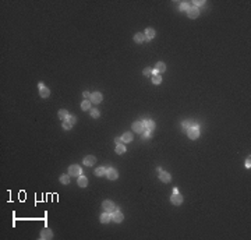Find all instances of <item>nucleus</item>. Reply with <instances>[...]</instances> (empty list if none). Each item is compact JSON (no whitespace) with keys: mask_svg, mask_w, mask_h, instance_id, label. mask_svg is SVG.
Segmentation results:
<instances>
[{"mask_svg":"<svg viewBox=\"0 0 251 240\" xmlns=\"http://www.w3.org/2000/svg\"><path fill=\"white\" fill-rule=\"evenodd\" d=\"M187 135L190 140H197L199 137V127L195 124V126H193V127H190L187 130Z\"/></svg>","mask_w":251,"mask_h":240,"instance_id":"nucleus-1","label":"nucleus"},{"mask_svg":"<svg viewBox=\"0 0 251 240\" xmlns=\"http://www.w3.org/2000/svg\"><path fill=\"white\" fill-rule=\"evenodd\" d=\"M102 208H103V211L109 212L110 215H112L113 212H116V211H119V208L115 207V204H113L112 201H103V204H102Z\"/></svg>","mask_w":251,"mask_h":240,"instance_id":"nucleus-2","label":"nucleus"},{"mask_svg":"<svg viewBox=\"0 0 251 240\" xmlns=\"http://www.w3.org/2000/svg\"><path fill=\"white\" fill-rule=\"evenodd\" d=\"M68 175L70 176H78L83 175V170H81V168H80V165H71L70 168H68Z\"/></svg>","mask_w":251,"mask_h":240,"instance_id":"nucleus-3","label":"nucleus"},{"mask_svg":"<svg viewBox=\"0 0 251 240\" xmlns=\"http://www.w3.org/2000/svg\"><path fill=\"white\" fill-rule=\"evenodd\" d=\"M131 127H133V131H136L137 134H142V133H144V130H145V127H144L142 121H134Z\"/></svg>","mask_w":251,"mask_h":240,"instance_id":"nucleus-4","label":"nucleus"},{"mask_svg":"<svg viewBox=\"0 0 251 240\" xmlns=\"http://www.w3.org/2000/svg\"><path fill=\"white\" fill-rule=\"evenodd\" d=\"M170 202L174 204V205H180V204L183 202V197H181V194H179V193H173V196L170 197Z\"/></svg>","mask_w":251,"mask_h":240,"instance_id":"nucleus-5","label":"nucleus"},{"mask_svg":"<svg viewBox=\"0 0 251 240\" xmlns=\"http://www.w3.org/2000/svg\"><path fill=\"white\" fill-rule=\"evenodd\" d=\"M187 14H188V17H190V18H197V17L199 15V10L195 7V6H193V4H191V7L187 10Z\"/></svg>","mask_w":251,"mask_h":240,"instance_id":"nucleus-6","label":"nucleus"},{"mask_svg":"<svg viewBox=\"0 0 251 240\" xmlns=\"http://www.w3.org/2000/svg\"><path fill=\"white\" fill-rule=\"evenodd\" d=\"M106 176H107V179H109V180H116V179L119 177V173H117V170H116V169H113V168H109V169L106 170Z\"/></svg>","mask_w":251,"mask_h":240,"instance_id":"nucleus-7","label":"nucleus"},{"mask_svg":"<svg viewBox=\"0 0 251 240\" xmlns=\"http://www.w3.org/2000/svg\"><path fill=\"white\" fill-rule=\"evenodd\" d=\"M52 237H53V233H52V230L49 229V228H45V229L41 232V239L49 240V239H52Z\"/></svg>","mask_w":251,"mask_h":240,"instance_id":"nucleus-8","label":"nucleus"},{"mask_svg":"<svg viewBox=\"0 0 251 240\" xmlns=\"http://www.w3.org/2000/svg\"><path fill=\"white\" fill-rule=\"evenodd\" d=\"M142 124H144V127H145L146 130H149V131H154V130H155V123H154L152 120H149V119L142 120Z\"/></svg>","mask_w":251,"mask_h":240,"instance_id":"nucleus-9","label":"nucleus"},{"mask_svg":"<svg viewBox=\"0 0 251 240\" xmlns=\"http://www.w3.org/2000/svg\"><path fill=\"white\" fill-rule=\"evenodd\" d=\"M159 179H160L163 183H169V182L172 180V176H170V173H167V172H163V170H162V172L159 173Z\"/></svg>","mask_w":251,"mask_h":240,"instance_id":"nucleus-10","label":"nucleus"},{"mask_svg":"<svg viewBox=\"0 0 251 240\" xmlns=\"http://www.w3.org/2000/svg\"><path fill=\"white\" fill-rule=\"evenodd\" d=\"M134 41H136L137 44H144V42H146V38L142 32H137L134 35Z\"/></svg>","mask_w":251,"mask_h":240,"instance_id":"nucleus-11","label":"nucleus"},{"mask_svg":"<svg viewBox=\"0 0 251 240\" xmlns=\"http://www.w3.org/2000/svg\"><path fill=\"white\" fill-rule=\"evenodd\" d=\"M95 162H96V158L92 155H88L84 158V165H87V166H92V165H95Z\"/></svg>","mask_w":251,"mask_h":240,"instance_id":"nucleus-12","label":"nucleus"},{"mask_svg":"<svg viewBox=\"0 0 251 240\" xmlns=\"http://www.w3.org/2000/svg\"><path fill=\"white\" fill-rule=\"evenodd\" d=\"M123 218H124V217H123V214H121V212H119V211H116V212H113V214H112V221H115L116 223H120V222L123 221Z\"/></svg>","mask_w":251,"mask_h":240,"instance_id":"nucleus-13","label":"nucleus"},{"mask_svg":"<svg viewBox=\"0 0 251 240\" xmlns=\"http://www.w3.org/2000/svg\"><path fill=\"white\" fill-rule=\"evenodd\" d=\"M102 99H103V97H102V94H101V92H94V94H92V98H91V101H92L94 103H101V102H102Z\"/></svg>","mask_w":251,"mask_h":240,"instance_id":"nucleus-14","label":"nucleus"},{"mask_svg":"<svg viewBox=\"0 0 251 240\" xmlns=\"http://www.w3.org/2000/svg\"><path fill=\"white\" fill-rule=\"evenodd\" d=\"M77 183H78L80 187H87V186H88V179H87L85 176L80 175L78 176V179H77Z\"/></svg>","mask_w":251,"mask_h":240,"instance_id":"nucleus-15","label":"nucleus"},{"mask_svg":"<svg viewBox=\"0 0 251 240\" xmlns=\"http://www.w3.org/2000/svg\"><path fill=\"white\" fill-rule=\"evenodd\" d=\"M101 222H102V223H109V222H110V221H112V215H110V214H109V212H106V211H105L103 214H102V215H101Z\"/></svg>","mask_w":251,"mask_h":240,"instance_id":"nucleus-16","label":"nucleus"},{"mask_svg":"<svg viewBox=\"0 0 251 240\" xmlns=\"http://www.w3.org/2000/svg\"><path fill=\"white\" fill-rule=\"evenodd\" d=\"M155 29L154 28H146L145 32H144V35H145L146 39H152V38H155Z\"/></svg>","mask_w":251,"mask_h":240,"instance_id":"nucleus-17","label":"nucleus"},{"mask_svg":"<svg viewBox=\"0 0 251 240\" xmlns=\"http://www.w3.org/2000/svg\"><path fill=\"white\" fill-rule=\"evenodd\" d=\"M39 95H41V98H43V99L49 98V95H50V91H49V88H46V87L41 88V89H39Z\"/></svg>","mask_w":251,"mask_h":240,"instance_id":"nucleus-18","label":"nucleus"},{"mask_svg":"<svg viewBox=\"0 0 251 240\" xmlns=\"http://www.w3.org/2000/svg\"><path fill=\"white\" fill-rule=\"evenodd\" d=\"M155 70H156L158 73H165L166 71V64L163 62H158L156 66H155Z\"/></svg>","mask_w":251,"mask_h":240,"instance_id":"nucleus-19","label":"nucleus"},{"mask_svg":"<svg viewBox=\"0 0 251 240\" xmlns=\"http://www.w3.org/2000/svg\"><path fill=\"white\" fill-rule=\"evenodd\" d=\"M121 140H123V142H131L133 141V134L128 133V131H126L124 134L121 135Z\"/></svg>","mask_w":251,"mask_h":240,"instance_id":"nucleus-20","label":"nucleus"},{"mask_svg":"<svg viewBox=\"0 0 251 240\" xmlns=\"http://www.w3.org/2000/svg\"><path fill=\"white\" fill-rule=\"evenodd\" d=\"M68 116H70V115H68V112H67V110L62 109L60 112H59V119L63 120V121H66V120L68 119Z\"/></svg>","mask_w":251,"mask_h":240,"instance_id":"nucleus-21","label":"nucleus"},{"mask_svg":"<svg viewBox=\"0 0 251 240\" xmlns=\"http://www.w3.org/2000/svg\"><path fill=\"white\" fill-rule=\"evenodd\" d=\"M181 126H183V129H184V130L187 131L190 127H193V126H195V124L193 123V120H184V121L181 123Z\"/></svg>","mask_w":251,"mask_h":240,"instance_id":"nucleus-22","label":"nucleus"},{"mask_svg":"<svg viewBox=\"0 0 251 240\" xmlns=\"http://www.w3.org/2000/svg\"><path fill=\"white\" fill-rule=\"evenodd\" d=\"M106 170H107V169H105L103 166H102V168H98V169L95 170V176H98V177H102V176L106 175Z\"/></svg>","mask_w":251,"mask_h":240,"instance_id":"nucleus-23","label":"nucleus"},{"mask_svg":"<svg viewBox=\"0 0 251 240\" xmlns=\"http://www.w3.org/2000/svg\"><path fill=\"white\" fill-rule=\"evenodd\" d=\"M70 177H71L70 175H62L60 176V183H63V184H68V183H70Z\"/></svg>","mask_w":251,"mask_h":240,"instance_id":"nucleus-24","label":"nucleus"},{"mask_svg":"<svg viewBox=\"0 0 251 240\" xmlns=\"http://www.w3.org/2000/svg\"><path fill=\"white\" fill-rule=\"evenodd\" d=\"M142 135V141H146V140H149L151 138V135H152V131H149V130H144V133L141 134Z\"/></svg>","mask_w":251,"mask_h":240,"instance_id":"nucleus-25","label":"nucleus"},{"mask_svg":"<svg viewBox=\"0 0 251 240\" xmlns=\"http://www.w3.org/2000/svg\"><path fill=\"white\" fill-rule=\"evenodd\" d=\"M190 7H191V3H188V1H183V3L180 4V11H187Z\"/></svg>","mask_w":251,"mask_h":240,"instance_id":"nucleus-26","label":"nucleus"},{"mask_svg":"<svg viewBox=\"0 0 251 240\" xmlns=\"http://www.w3.org/2000/svg\"><path fill=\"white\" fill-rule=\"evenodd\" d=\"M126 152V145H123V144H119V145H116V154H124Z\"/></svg>","mask_w":251,"mask_h":240,"instance_id":"nucleus-27","label":"nucleus"},{"mask_svg":"<svg viewBox=\"0 0 251 240\" xmlns=\"http://www.w3.org/2000/svg\"><path fill=\"white\" fill-rule=\"evenodd\" d=\"M152 82L156 84V85H159V84L162 82V77L159 76V74H154V76H152Z\"/></svg>","mask_w":251,"mask_h":240,"instance_id":"nucleus-28","label":"nucleus"},{"mask_svg":"<svg viewBox=\"0 0 251 240\" xmlns=\"http://www.w3.org/2000/svg\"><path fill=\"white\" fill-rule=\"evenodd\" d=\"M81 109L83 110H89L91 109V101H84L81 103Z\"/></svg>","mask_w":251,"mask_h":240,"instance_id":"nucleus-29","label":"nucleus"},{"mask_svg":"<svg viewBox=\"0 0 251 240\" xmlns=\"http://www.w3.org/2000/svg\"><path fill=\"white\" fill-rule=\"evenodd\" d=\"M71 127H73V124H71L70 121H67V120L63 121V129H64V130H71Z\"/></svg>","mask_w":251,"mask_h":240,"instance_id":"nucleus-30","label":"nucleus"},{"mask_svg":"<svg viewBox=\"0 0 251 240\" xmlns=\"http://www.w3.org/2000/svg\"><path fill=\"white\" fill-rule=\"evenodd\" d=\"M99 115H101V113H99V110H98V109H92V110H91V116H92V117H95V119H98V117H99Z\"/></svg>","mask_w":251,"mask_h":240,"instance_id":"nucleus-31","label":"nucleus"},{"mask_svg":"<svg viewBox=\"0 0 251 240\" xmlns=\"http://www.w3.org/2000/svg\"><path fill=\"white\" fill-rule=\"evenodd\" d=\"M84 98H85V101H91V98H92V94L91 92H88V91H84Z\"/></svg>","mask_w":251,"mask_h":240,"instance_id":"nucleus-32","label":"nucleus"},{"mask_svg":"<svg viewBox=\"0 0 251 240\" xmlns=\"http://www.w3.org/2000/svg\"><path fill=\"white\" fill-rule=\"evenodd\" d=\"M142 73H144V76H145V77H148V76H152V70H151L149 67H146V68H144V71H142Z\"/></svg>","mask_w":251,"mask_h":240,"instance_id":"nucleus-33","label":"nucleus"},{"mask_svg":"<svg viewBox=\"0 0 251 240\" xmlns=\"http://www.w3.org/2000/svg\"><path fill=\"white\" fill-rule=\"evenodd\" d=\"M204 4H205V1H202V0H197V1H194V3H193V6H195L197 9H198L199 6H204Z\"/></svg>","mask_w":251,"mask_h":240,"instance_id":"nucleus-34","label":"nucleus"},{"mask_svg":"<svg viewBox=\"0 0 251 240\" xmlns=\"http://www.w3.org/2000/svg\"><path fill=\"white\" fill-rule=\"evenodd\" d=\"M67 121H70V123H71V124H75V121H77V117H75V116H68V119H67Z\"/></svg>","mask_w":251,"mask_h":240,"instance_id":"nucleus-35","label":"nucleus"},{"mask_svg":"<svg viewBox=\"0 0 251 240\" xmlns=\"http://www.w3.org/2000/svg\"><path fill=\"white\" fill-rule=\"evenodd\" d=\"M115 142L119 145V144H123V140H121V137H116L115 138Z\"/></svg>","mask_w":251,"mask_h":240,"instance_id":"nucleus-36","label":"nucleus"},{"mask_svg":"<svg viewBox=\"0 0 251 240\" xmlns=\"http://www.w3.org/2000/svg\"><path fill=\"white\" fill-rule=\"evenodd\" d=\"M244 166H246L247 169H250V168H251V161H250V158H248V159L246 161V165H244Z\"/></svg>","mask_w":251,"mask_h":240,"instance_id":"nucleus-37","label":"nucleus"}]
</instances>
